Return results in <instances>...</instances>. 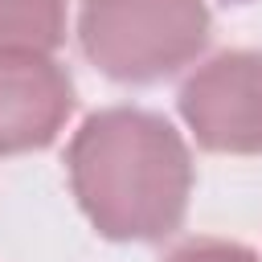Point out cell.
<instances>
[{
  "mask_svg": "<svg viewBox=\"0 0 262 262\" xmlns=\"http://www.w3.org/2000/svg\"><path fill=\"white\" fill-rule=\"evenodd\" d=\"M66 176L86 221L111 242H160L176 233L192 196L184 135L143 106L86 115L66 147Z\"/></svg>",
  "mask_w": 262,
  "mask_h": 262,
  "instance_id": "6da1fadb",
  "label": "cell"
},
{
  "mask_svg": "<svg viewBox=\"0 0 262 262\" xmlns=\"http://www.w3.org/2000/svg\"><path fill=\"white\" fill-rule=\"evenodd\" d=\"M209 25L205 0H82L78 45L111 82L147 86L192 66Z\"/></svg>",
  "mask_w": 262,
  "mask_h": 262,
  "instance_id": "7a4b0ae2",
  "label": "cell"
},
{
  "mask_svg": "<svg viewBox=\"0 0 262 262\" xmlns=\"http://www.w3.org/2000/svg\"><path fill=\"white\" fill-rule=\"evenodd\" d=\"M176 111L192 139L217 156L262 151V49H225L201 61L180 94Z\"/></svg>",
  "mask_w": 262,
  "mask_h": 262,
  "instance_id": "3957f363",
  "label": "cell"
},
{
  "mask_svg": "<svg viewBox=\"0 0 262 262\" xmlns=\"http://www.w3.org/2000/svg\"><path fill=\"white\" fill-rule=\"evenodd\" d=\"M74 115V78L53 53L0 49V156L49 147Z\"/></svg>",
  "mask_w": 262,
  "mask_h": 262,
  "instance_id": "277c9868",
  "label": "cell"
},
{
  "mask_svg": "<svg viewBox=\"0 0 262 262\" xmlns=\"http://www.w3.org/2000/svg\"><path fill=\"white\" fill-rule=\"evenodd\" d=\"M66 41V0H0V49L53 53Z\"/></svg>",
  "mask_w": 262,
  "mask_h": 262,
  "instance_id": "5b68a950",
  "label": "cell"
},
{
  "mask_svg": "<svg viewBox=\"0 0 262 262\" xmlns=\"http://www.w3.org/2000/svg\"><path fill=\"white\" fill-rule=\"evenodd\" d=\"M168 262H258V254L229 237H192L168 254Z\"/></svg>",
  "mask_w": 262,
  "mask_h": 262,
  "instance_id": "8992f818",
  "label": "cell"
},
{
  "mask_svg": "<svg viewBox=\"0 0 262 262\" xmlns=\"http://www.w3.org/2000/svg\"><path fill=\"white\" fill-rule=\"evenodd\" d=\"M225 4H250V0H225Z\"/></svg>",
  "mask_w": 262,
  "mask_h": 262,
  "instance_id": "52a82bcc",
  "label": "cell"
}]
</instances>
